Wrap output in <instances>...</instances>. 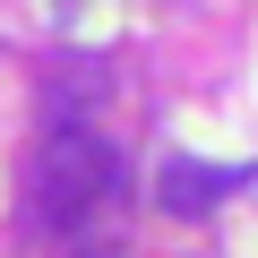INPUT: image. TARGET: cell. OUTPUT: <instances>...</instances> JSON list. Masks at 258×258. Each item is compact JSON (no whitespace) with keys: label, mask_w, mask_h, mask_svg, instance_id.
Masks as SVG:
<instances>
[{"label":"cell","mask_w":258,"mask_h":258,"mask_svg":"<svg viewBox=\"0 0 258 258\" xmlns=\"http://www.w3.org/2000/svg\"><path fill=\"white\" fill-rule=\"evenodd\" d=\"M112 198H120V155L95 138V129H78V120L43 129L35 172H26V215H35V232L78 241L95 215H112Z\"/></svg>","instance_id":"6da1fadb"},{"label":"cell","mask_w":258,"mask_h":258,"mask_svg":"<svg viewBox=\"0 0 258 258\" xmlns=\"http://www.w3.org/2000/svg\"><path fill=\"white\" fill-rule=\"evenodd\" d=\"M232 189H241V172H224V164H198V155H164V172H155V207H164L172 224H198V215H215Z\"/></svg>","instance_id":"7a4b0ae2"}]
</instances>
